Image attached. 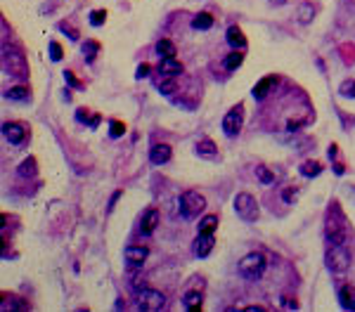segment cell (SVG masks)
<instances>
[{"label":"cell","mask_w":355,"mask_h":312,"mask_svg":"<svg viewBox=\"0 0 355 312\" xmlns=\"http://www.w3.org/2000/svg\"><path fill=\"white\" fill-rule=\"evenodd\" d=\"M2 135L10 144H24L26 137H29V128L19 121H10V123L2 125Z\"/></svg>","instance_id":"8"},{"label":"cell","mask_w":355,"mask_h":312,"mask_svg":"<svg viewBox=\"0 0 355 312\" xmlns=\"http://www.w3.org/2000/svg\"><path fill=\"white\" fill-rule=\"evenodd\" d=\"M244 62V55H242V50H234L232 55H228V59H225V69L228 71H234V69H239Z\"/></svg>","instance_id":"28"},{"label":"cell","mask_w":355,"mask_h":312,"mask_svg":"<svg viewBox=\"0 0 355 312\" xmlns=\"http://www.w3.org/2000/svg\"><path fill=\"white\" fill-rule=\"evenodd\" d=\"M178 206H180V213H183L185 218H197L199 213H204V208H206V199L201 196L199 192L187 189V192H183V194H180Z\"/></svg>","instance_id":"5"},{"label":"cell","mask_w":355,"mask_h":312,"mask_svg":"<svg viewBox=\"0 0 355 312\" xmlns=\"http://www.w3.org/2000/svg\"><path fill=\"white\" fill-rule=\"evenodd\" d=\"M2 312H7V310H29V303H21L19 298H2Z\"/></svg>","instance_id":"26"},{"label":"cell","mask_w":355,"mask_h":312,"mask_svg":"<svg viewBox=\"0 0 355 312\" xmlns=\"http://www.w3.org/2000/svg\"><path fill=\"white\" fill-rule=\"evenodd\" d=\"M104 21H107V12L104 10H95L93 15H90V24L93 26H102Z\"/></svg>","instance_id":"34"},{"label":"cell","mask_w":355,"mask_h":312,"mask_svg":"<svg viewBox=\"0 0 355 312\" xmlns=\"http://www.w3.org/2000/svg\"><path fill=\"white\" fill-rule=\"evenodd\" d=\"M19 175L21 177H33L36 175V158H26V161H21V166H19Z\"/></svg>","instance_id":"30"},{"label":"cell","mask_w":355,"mask_h":312,"mask_svg":"<svg viewBox=\"0 0 355 312\" xmlns=\"http://www.w3.org/2000/svg\"><path fill=\"white\" fill-rule=\"evenodd\" d=\"M275 2H277V5H282V2H287V0H275Z\"/></svg>","instance_id":"43"},{"label":"cell","mask_w":355,"mask_h":312,"mask_svg":"<svg viewBox=\"0 0 355 312\" xmlns=\"http://www.w3.org/2000/svg\"><path fill=\"white\" fill-rule=\"evenodd\" d=\"M282 308L284 310H298V303H296V298L282 296Z\"/></svg>","instance_id":"39"},{"label":"cell","mask_w":355,"mask_h":312,"mask_svg":"<svg viewBox=\"0 0 355 312\" xmlns=\"http://www.w3.org/2000/svg\"><path fill=\"white\" fill-rule=\"evenodd\" d=\"M234 213L244 220V222H256L258 215H261L256 199H253L251 194H247V192H239V194L234 196Z\"/></svg>","instance_id":"6"},{"label":"cell","mask_w":355,"mask_h":312,"mask_svg":"<svg viewBox=\"0 0 355 312\" xmlns=\"http://www.w3.org/2000/svg\"><path fill=\"white\" fill-rule=\"evenodd\" d=\"M147 76H149V64H140L138 71H135V78L142 80V78H147Z\"/></svg>","instance_id":"41"},{"label":"cell","mask_w":355,"mask_h":312,"mask_svg":"<svg viewBox=\"0 0 355 312\" xmlns=\"http://www.w3.org/2000/svg\"><path fill=\"white\" fill-rule=\"evenodd\" d=\"M170 156H173V149H170L168 144H154L152 149H149V161L154 163V166H164V163H168Z\"/></svg>","instance_id":"10"},{"label":"cell","mask_w":355,"mask_h":312,"mask_svg":"<svg viewBox=\"0 0 355 312\" xmlns=\"http://www.w3.org/2000/svg\"><path fill=\"white\" fill-rule=\"evenodd\" d=\"M218 230V215L209 213L199 220V234H213Z\"/></svg>","instance_id":"20"},{"label":"cell","mask_w":355,"mask_h":312,"mask_svg":"<svg viewBox=\"0 0 355 312\" xmlns=\"http://www.w3.org/2000/svg\"><path fill=\"white\" fill-rule=\"evenodd\" d=\"M265 267H268V263H265L263 253H247L239 260V274L249 281H256L265 274Z\"/></svg>","instance_id":"4"},{"label":"cell","mask_w":355,"mask_h":312,"mask_svg":"<svg viewBox=\"0 0 355 312\" xmlns=\"http://www.w3.org/2000/svg\"><path fill=\"white\" fill-rule=\"evenodd\" d=\"M228 43H230L234 50H244L247 47V38H244V33L239 26H230L228 29Z\"/></svg>","instance_id":"17"},{"label":"cell","mask_w":355,"mask_h":312,"mask_svg":"<svg viewBox=\"0 0 355 312\" xmlns=\"http://www.w3.org/2000/svg\"><path fill=\"white\" fill-rule=\"evenodd\" d=\"M97 52H100V43L97 40H85L83 43V55H85L88 62H93L95 57H97Z\"/></svg>","instance_id":"29"},{"label":"cell","mask_w":355,"mask_h":312,"mask_svg":"<svg viewBox=\"0 0 355 312\" xmlns=\"http://www.w3.org/2000/svg\"><path fill=\"white\" fill-rule=\"evenodd\" d=\"M156 88H159V93L164 95H173L175 93V76H164L156 80Z\"/></svg>","instance_id":"25"},{"label":"cell","mask_w":355,"mask_h":312,"mask_svg":"<svg viewBox=\"0 0 355 312\" xmlns=\"http://www.w3.org/2000/svg\"><path fill=\"white\" fill-rule=\"evenodd\" d=\"M159 225V211L156 208H147L142 213V220H140V232L142 234H152Z\"/></svg>","instance_id":"12"},{"label":"cell","mask_w":355,"mask_h":312,"mask_svg":"<svg viewBox=\"0 0 355 312\" xmlns=\"http://www.w3.org/2000/svg\"><path fill=\"white\" fill-rule=\"evenodd\" d=\"M60 29H62L64 33H69V38H71V40H78V31L74 29V26H71V24H66V21H62V24H60Z\"/></svg>","instance_id":"40"},{"label":"cell","mask_w":355,"mask_h":312,"mask_svg":"<svg viewBox=\"0 0 355 312\" xmlns=\"http://www.w3.org/2000/svg\"><path fill=\"white\" fill-rule=\"evenodd\" d=\"M313 17H315L313 5H310V2H301V5H298V21H301V24H310Z\"/></svg>","instance_id":"27"},{"label":"cell","mask_w":355,"mask_h":312,"mask_svg":"<svg viewBox=\"0 0 355 312\" xmlns=\"http://www.w3.org/2000/svg\"><path fill=\"white\" fill-rule=\"evenodd\" d=\"M183 300H185V308L189 312H199L201 310V300H204V298H201L199 291H187Z\"/></svg>","instance_id":"21"},{"label":"cell","mask_w":355,"mask_h":312,"mask_svg":"<svg viewBox=\"0 0 355 312\" xmlns=\"http://www.w3.org/2000/svg\"><path fill=\"white\" fill-rule=\"evenodd\" d=\"M138 308L145 312H159L166 308V296L156 289H140L138 291Z\"/></svg>","instance_id":"7"},{"label":"cell","mask_w":355,"mask_h":312,"mask_svg":"<svg viewBox=\"0 0 355 312\" xmlns=\"http://www.w3.org/2000/svg\"><path fill=\"white\" fill-rule=\"evenodd\" d=\"M197 154L199 156H206V158H216L218 156V149H216V144L211 140H201L199 144H197Z\"/></svg>","instance_id":"23"},{"label":"cell","mask_w":355,"mask_h":312,"mask_svg":"<svg viewBox=\"0 0 355 312\" xmlns=\"http://www.w3.org/2000/svg\"><path fill=\"white\" fill-rule=\"evenodd\" d=\"M124 255H125V263H128V265H142V263L147 260L149 251L145 249V246H125Z\"/></svg>","instance_id":"11"},{"label":"cell","mask_w":355,"mask_h":312,"mask_svg":"<svg viewBox=\"0 0 355 312\" xmlns=\"http://www.w3.org/2000/svg\"><path fill=\"white\" fill-rule=\"evenodd\" d=\"M2 71L15 78H29V62L15 47H2Z\"/></svg>","instance_id":"2"},{"label":"cell","mask_w":355,"mask_h":312,"mask_svg":"<svg viewBox=\"0 0 355 312\" xmlns=\"http://www.w3.org/2000/svg\"><path fill=\"white\" fill-rule=\"evenodd\" d=\"M256 177L261 180L263 185H272V182H275V173H270L265 166H258V168H256Z\"/></svg>","instance_id":"32"},{"label":"cell","mask_w":355,"mask_h":312,"mask_svg":"<svg viewBox=\"0 0 355 312\" xmlns=\"http://www.w3.org/2000/svg\"><path fill=\"white\" fill-rule=\"evenodd\" d=\"M244 310L247 312H265V308H263V305H247Z\"/></svg>","instance_id":"42"},{"label":"cell","mask_w":355,"mask_h":312,"mask_svg":"<svg viewBox=\"0 0 355 312\" xmlns=\"http://www.w3.org/2000/svg\"><path fill=\"white\" fill-rule=\"evenodd\" d=\"M242 123H244V118H242V107H234L225 114V118H223V133L228 135V137H234L239 130H242Z\"/></svg>","instance_id":"9"},{"label":"cell","mask_w":355,"mask_h":312,"mask_svg":"<svg viewBox=\"0 0 355 312\" xmlns=\"http://www.w3.org/2000/svg\"><path fill=\"white\" fill-rule=\"evenodd\" d=\"M339 300H341V308H343V310H355V289L351 284L341 286Z\"/></svg>","instance_id":"16"},{"label":"cell","mask_w":355,"mask_h":312,"mask_svg":"<svg viewBox=\"0 0 355 312\" xmlns=\"http://www.w3.org/2000/svg\"><path fill=\"white\" fill-rule=\"evenodd\" d=\"M76 118L81 121V123H88L90 128H97V125H100V116H93V118H90L88 109H78L76 111Z\"/></svg>","instance_id":"31"},{"label":"cell","mask_w":355,"mask_h":312,"mask_svg":"<svg viewBox=\"0 0 355 312\" xmlns=\"http://www.w3.org/2000/svg\"><path fill=\"white\" fill-rule=\"evenodd\" d=\"M324 263L334 274H343L351 267V251L346 249V244H332L324 255Z\"/></svg>","instance_id":"3"},{"label":"cell","mask_w":355,"mask_h":312,"mask_svg":"<svg viewBox=\"0 0 355 312\" xmlns=\"http://www.w3.org/2000/svg\"><path fill=\"white\" fill-rule=\"evenodd\" d=\"M159 71H161L164 76H180V74H183V64L178 62L175 57H164L161 64H159Z\"/></svg>","instance_id":"15"},{"label":"cell","mask_w":355,"mask_h":312,"mask_svg":"<svg viewBox=\"0 0 355 312\" xmlns=\"http://www.w3.org/2000/svg\"><path fill=\"white\" fill-rule=\"evenodd\" d=\"M275 85H277V76H272V74H270V76L261 78V80L253 85V97H256V99H265V97H268V93H270Z\"/></svg>","instance_id":"14"},{"label":"cell","mask_w":355,"mask_h":312,"mask_svg":"<svg viewBox=\"0 0 355 312\" xmlns=\"http://www.w3.org/2000/svg\"><path fill=\"white\" fill-rule=\"evenodd\" d=\"M7 99H15V102H29L31 99V93H29V88H24V85H15V88H10L7 93H5Z\"/></svg>","instance_id":"18"},{"label":"cell","mask_w":355,"mask_h":312,"mask_svg":"<svg viewBox=\"0 0 355 312\" xmlns=\"http://www.w3.org/2000/svg\"><path fill=\"white\" fill-rule=\"evenodd\" d=\"M324 236L329 244H346L348 241V222L346 215L341 213L339 203H332L327 220H324Z\"/></svg>","instance_id":"1"},{"label":"cell","mask_w":355,"mask_h":312,"mask_svg":"<svg viewBox=\"0 0 355 312\" xmlns=\"http://www.w3.org/2000/svg\"><path fill=\"white\" fill-rule=\"evenodd\" d=\"M322 173V163L320 161H306L303 166H301V175L303 177H315V175H320Z\"/></svg>","instance_id":"24"},{"label":"cell","mask_w":355,"mask_h":312,"mask_svg":"<svg viewBox=\"0 0 355 312\" xmlns=\"http://www.w3.org/2000/svg\"><path fill=\"white\" fill-rule=\"evenodd\" d=\"M64 80H66L71 88H76V90H81V88H83V83H81V80H78V78L74 76L71 71H64Z\"/></svg>","instance_id":"37"},{"label":"cell","mask_w":355,"mask_h":312,"mask_svg":"<svg viewBox=\"0 0 355 312\" xmlns=\"http://www.w3.org/2000/svg\"><path fill=\"white\" fill-rule=\"evenodd\" d=\"M124 133H125V125L121 123V121H111V123H109V135H111V137H121Z\"/></svg>","instance_id":"33"},{"label":"cell","mask_w":355,"mask_h":312,"mask_svg":"<svg viewBox=\"0 0 355 312\" xmlns=\"http://www.w3.org/2000/svg\"><path fill=\"white\" fill-rule=\"evenodd\" d=\"M341 95H346V97H355V80H343L339 88Z\"/></svg>","instance_id":"35"},{"label":"cell","mask_w":355,"mask_h":312,"mask_svg":"<svg viewBox=\"0 0 355 312\" xmlns=\"http://www.w3.org/2000/svg\"><path fill=\"white\" fill-rule=\"evenodd\" d=\"M298 196V189H293V187H287L284 192H282V199L287 203H293V199Z\"/></svg>","instance_id":"38"},{"label":"cell","mask_w":355,"mask_h":312,"mask_svg":"<svg viewBox=\"0 0 355 312\" xmlns=\"http://www.w3.org/2000/svg\"><path fill=\"white\" fill-rule=\"evenodd\" d=\"M213 244H216L213 234H199V236L194 239V253H197L199 258H206V255L213 251Z\"/></svg>","instance_id":"13"},{"label":"cell","mask_w":355,"mask_h":312,"mask_svg":"<svg viewBox=\"0 0 355 312\" xmlns=\"http://www.w3.org/2000/svg\"><path fill=\"white\" fill-rule=\"evenodd\" d=\"M156 52H159L161 59H164V57H175V43L168 40V38H161V40L156 43Z\"/></svg>","instance_id":"22"},{"label":"cell","mask_w":355,"mask_h":312,"mask_svg":"<svg viewBox=\"0 0 355 312\" xmlns=\"http://www.w3.org/2000/svg\"><path fill=\"white\" fill-rule=\"evenodd\" d=\"M211 26H213V17L209 12H199L192 19V29H197V31H209Z\"/></svg>","instance_id":"19"},{"label":"cell","mask_w":355,"mask_h":312,"mask_svg":"<svg viewBox=\"0 0 355 312\" xmlns=\"http://www.w3.org/2000/svg\"><path fill=\"white\" fill-rule=\"evenodd\" d=\"M50 59H52V62H60V59H62V45L55 43V40L50 43Z\"/></svg>","instance_id":"36"}]
</instances>
